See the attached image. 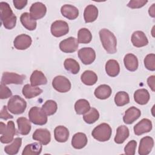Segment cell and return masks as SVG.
I'll return each instance as SVG.
<instances>
[{"label":"cell","instance_id":"32","mask_svg":"<svg viewBox=\"0 0 155 155\" xmlns=\"http://www.w3.org/2000/svg\"><path fill=\"white\" fill-rule=\"evenodd\" d=\"M81 80L85 85L91 86L97 82V76L91 70H86L81 74Z\"/></svg>","mask_w":155,"mask_h":155},{"label":"cell","instance_id":"26","mask_svg":"<svg viewBox=\"0 0 155 155\" xmlns=\"http://www.w3.org/2000/svg\"><path fill=\"white\" fill-rule=\"evenodd\" d=\"M22 93L25 98L31 99L41 94L42 93V90L30 84H25L23 87Z\"/></svg>","mask_w":155,"mask_h":155},{"label":"cell","instance_id":"35","mask_svg":"<svg viewBox=\"0 0 155 155\" xmlns=\"http://www.w3.org/2000/svg\"><path fill=\"white\" fill-rule=\"evenodd\" d=\"M90 105L88 101L85 99L78 100L74 104V110L78 114L81 115L86 113L90 109Z\"/></svg>","mask_w":155,"mask_h":155},{"label":"cell","instance_id":"24","mask_svg":"<svg viewBox=\"0 0 155 155\" xmlns=\"http://www.w3.org/2000/svg\"><path fill=\"white\" fill-rule=\"evenodd\" d=\"M30 81L31 85L34 87L45 85L47 83V79L45 76L39 70H35L33 71L30 76Z\"/></svg>","mask_w":155,"mask_h":155},{"label":"cell","instance_id":"23","mask_svg":"<svg viewBox=\"0 0 155 155\" xmlns=\"http://www.w3.org/2000/svg\"><path fill=\"white\" fill-rule=\"evenodd\" d=\"M124 63L127 70L130 71H136L139 65V62L137 57L132 53H128L124 56Z\"/></svg>","mask_w":155,"mask_h":155},{"label":"cell","instance_id":"11","mask_svg":"<svg viewBox=\"0 0 155 155\" xmlns=\"http://www.w3.org/2000/svg\"><path fill=\"white\" fill-rule=\"evenodd\" d=\"M47 13L46 6L41 2L33 3L30 8V15L34 20H38L44 18Z\"/></svg>","mask_w":155,"mask_h":155},{"label":"cell","instance_id":"5","mask_svg":"<svg viewBox=\"0 0 155 155\" xmlns=\"http://www.w3.org/2000/svg\"><path fill=\"white\" fill-rule=\"evenodd\" d=\"M28 117L31 122L37 125H44L47 124V115L42 108L38 107H33L28 112Z\"/></svg>","mask_w":155,"mask_h":155},{"label":"cell","instance_id":"27","mask_svg":"<svg viewBox=\"0 0 155 155\" xmlns=\"http://www.w3.org/2000/svg\"><path fill=\"white\" fill-rule=\"evenodd\" d=\"M150 98L148 91L145 88L137 90L134 93V99L139 105H145Z\"/></svg>","mask_w":155,"mask_h":155},{"label":"cell","instance_id":"10","mask_svg":"<svg viewBox=\"0 0 155 155\" xmlns=\"http://www.w3.org/2000/svg\"><path fill=\"white\" fill-rule=\"evenodd\" d=\"M79 42L74 37H69L59 43V48L64 53H73L78 50Z\"/></svg>","mask_w":155,"mask_h":155},{"label":"cell","instance_id":"29","mask_svg":"<svg viewBox=\"0 0 155 155\" xmlns=\"http://www.w3.org/2000/svg\"><path fill=\"white\" fill-rule=\"evenodd\" d=\"M130 131L128 127L125 125H120L116 130V134L114 140L117 144L123 143L129 137Z\"/></svg>","mask_w":155,"mask_h":155},{"label":"cell","instance_id":"37","mask_svg":"<svg viewBox=\"0 0 155 155\" xmlns=\"http://www.w3.org/2000/svg\"><path fill=\"white\" fill-rule=\"evenodd\" d=\"M99 118V113L95 108H90V109L84 114L83 119L88 124H92L96 122Z\"/></svg>","mask_w":155,"mask_h":155},{"label":"cell","instance_id":"36","mask_svg":"<svg viewBox=\"0 0 155 155\" xmlns=\"http://www.w3.org/2000/svg\"><path fill=\"white\" fill-rule=\"evenodd\" d=\"M64 68L66 70L73 74H76L80 70V65L79 63L74 59L68 58L64 61Z\"/></svg>","mask_w":155,"mask_h":155},{"label":"cell","instance_id":"19","mask_svg":"<svg viewBox=\"0 0 155 155\" xmlns=\"http://www.w3.org/2000/svg\"><path fill=\"white\" fill-rule=\"evenodd\" d=\"M88 139L85 134L84 133L79 132L74 134L73 136L71 139V145L72 147L78 150L82 149L84 148L87 144Z\"/></svg>","mask_w":155,"mask_h":155},{"label":"cell","instance_id":"18","mask_svg":"<svg viewBox=\"0 0 155 155\" xmlns=\"http://www.w3.org/2000/svg\"><path fill=\"white\" fill-rule=\"evenodd\" d=\"M131 41L133 45L136 47H142L148 44V40L145 34L142 31H136L131 35Z\"/></svg>","mask_w":155,"mask_h":155},{"label":"cell","instance_id":"43","mask_svg":"<svg viewBox=\"0 0 155 155\" xmlns=\"http://www.w3.org/2000/svg\"><path fill=\"white\" fill-rule=\"evenodd\" d=\"M12 92L10 88L3 83H1L0 85V99H5L11 97Z\"/></svg>","mask_w":155,"mask_h":155},{"label":"cell","instance_id":"7","mask_svg":"<svg viewBox=\"0 0 155 155\" xmlns=\"http://www.w3.org/2000/svg\"><path fill=\"white\" fill-rule=\"evenodd\" d=\"M50 30L53 36L59 38L68 33L69 26L67 22L62 20H57L51 24Z\"/></svg>","mask_w":155,"mask_h":155},{"label":"cell","instance_id":"48","mask_svg":"<svg viewBox=\"0 0 155 155\" xmlns=\"http://www.w3.org/2000/svg\"><path fill=\"white\" fill-rule=\"evenodd\" d=\"M154 6H155V4H153L149 8V10H148V13L150 15V16L153 17V18H154L155 17V8H154Z\"/></svg>","mask_w":155,"mask_h":155},{"label":"cell","instance_id":"12","mask_svg":"<svg viewBox=\"0 0 155 155\" xmlns=\"http://www.w3.org/2000/svg\"><path fill=\"white\" fill-rule=\"evenodd\" d=\"M32 138L33 140L40 142L42 145H46L51 140V134L46 128H38L33 133Z\"/></svg>","mask_w":155,"mask_h":155},{"label":"cell","instance_id":"33","mask_svg":"<svg viewBox=\"0 0 155 155\" xmlns=\"http://www.w3.org/2000/svg\"><path fill=\"white\" fill-rule=\"evenodd\" d=\"M42 147L41 143L34 142L27 145L24 148L22 155H39L42 151Z\"/></svg>","mask_w":155,"mask_h":155},{"label":"cell","instance_id":"3","mask_svg":"<svg viewBox=\"0 0 155 155\" xmlns=\"http://www.w3.org/2000/svg\"><path fill=\"white\" fill-rule=\"evenodd\" d=\"M111 133L112 130L110 125L107 123H102L93 130L91 135L97 141L106 142L110 139Z\"/></svg>","mask_w":155,"mask_h":155},{"label":"cell","instance_id":"6","mask_svg":"<svg viewBox=\"0 0 155 155\" xmlns=\"http://www.w3.org/2000/svg\"><path fill=\"white\" fill-rule=\"evenodd\" d=\"M52 86L59 93H66L70 90L71 84L70 80L63 76H56L52 81Z\"/></svg>","mask_w":155,"mask_h":155},{"label":"cell","instance_id":"9","mask_svg":"<svg viewBox=\"0 0 155 155\" xmlns=\"http://www.w3.org/2000/svg\"><path fill=\"white\" fill-rule=\"evenodd\" d=\"M78 57L85 65L92 64L96 59V53L91 47H84L78 51Z\"/></svg>","mask_w":155,"mask_h":155},{"label":"cell","instance_id":"28","mask_svg":"<svg viewBox=\"0 0 155 155\" xmlns=\"http://www.w3.org/2000/svg\"><path fill=\"white\" fill-rule=\"evenodd\" d=\"M105 71L110 77H116L120 73V66L114 59H110L105 64Z\"/></svg>","mask_w":155,"mask_h":155},{"label":"cell","instance_id":"13","mask_svg":"<svg viewBox=\"0 0 155 155\" xmlns=\"http://www.w3.org/2000/svg\"><path fill=\"white\" fill-rule=\"evenodd\" d=\"M31 43V38L25 34H21L17 36L13 41V45L15 48L20 50L27 49L30 47Z\"/></svg>","mask_w":155,"mask_h":155},{"label":"cell","instance_id":"30","mask_svg":"<svg viewBox=\"0 0 155 155\" xmlns=\"http://www.w3.org/2000/svg\"><path fill=\"white\" fill-rule=\"evenodd\" d=\"M20 21L22 25L28 30L33 31L36 28L37 22L35 20L31 18L29 13H23L20 17Z\"/></svg>","mask_w":155,"mask_h":155},{"label":"cell","instance_id":"2","mask_svg":"<svg viewBox=\"0 0 155 155\" xmlns=\"http://www.w3.org/2000/svg\"><path fill=\"white\" fill-rule=\"evenodd\" d=\"M99 37L105 50L109 54H114L117 51V39L114 35L107 28L99 31Z\"/></svg>","mask_w":155,"mask_h":155},{"label":"cell","instance_id":"14","mask_svg":"<svg viewBox=\"0 0 155 155\" xmlns=\"http://www.w3.org/2000/svg\"><path fill=\"white\" fill-rule=\"evenodd\" d=\"M152 127L151 121L148 119L143 118L134 126V133L136 135L140 136L150 132L152 130Z\"/></svg>","mask_w":155,"mask_h":155},{"label":"cell","instance_id":"42","mask_svg":"<svg viewBox=\"0 0 155 155\" xmlns=\"http://www.w3.org/2000/svg\"><path fill=\"white\" fill-rule=\"evenodd\" d=\"M137 142L134 140L129 141L124 147L125 154L127 155H134L136 152Z\"/></svg>","mask_w":155,"mask_h":155},{"label":"cell","instance_id":"40","mask_svg":"<svg viewBox=\"0 0 155 155\" xmlns=\"http://www.w3.org/2000/svg\"><path fill=\"white\" fill-rule=\"evenodd\" d=\"M41 108L47 116H51L56 112L58 110V105L53 100H47L42 105Z\"/></svg>","mask_w":155,"mask_h":155},{"label":"cell","instance_id":"25","mask_svg":"<svg viewBox=\"0 0 155 155\" xmlns=\"http://www.w3.org/2000/svg\"><path fill=\"white\" fill-rule=\"evenodd\" d=\"M112 93L111 88L107 84L99 85L94 90V94L99 99L104 100L108 98Z\"/></svg>","mask_w":155,"mask_h":155},{"label":"cell","instance_id":"45","mask_svg":"<svg viewBox=\"0 0 155 155\" xmlns=\"http://www.w3.org/2000/svg\"><path fill=\"white\" fill-rule=\"evenodd\" d=\"M28 1L27 0H13V3L15 7L18 10H21L24 8Z\"/></svg>","mask_w":155,"mask_h":155},{"label":"cell","instance_id":"49","mask_svg":"<svg viewBox=\"0 0 155 155\" xmlns=\"http://www.w3.org/2000/svg\"><path fill=\"white\" fill-rule=\"evenodd\" d=\"M6 127H7V125L4 123H3L2 122H0V133H1V134H2L4 133L5 130L6 128Z\"/></svg>","mask_w":155,"mask_h":155},{"label":"cell","instance_id":"15","mask_svg":"<svg viewBox=\"0 0 155 155\" xmlns=\"http://www.w3.org/2000/svg\"><path fill=\"white\" fill-rule=\"evenodd\" d=\"M16 134V128L13 121H8L6 128L0 137V140L2 143H8L13 140L14 136Z\"/></svg>","mask_w":155,"mask_h":155},{"label":"cell","instance_id":"46","mask_svg":"<svg viewBox=\"0 0 155 155\" xmlns=\"http://www.w3.org/2000/svg\"><path fill=\"white\" fill-rule=\"evenodd\" d=\"M0 117L2 119L4 120H7L8 119H13V116L11 114H10L8 111H7V108L5 105H4L1 111V114H0Z\"/></svg>","mask_w":155,"mask_h":155},{"label":"cell","instance_id":"38","mask_svg":"<svg viewBox=\"0 0 155 155\" xmlns=\"http://www.w3.org/2000/svg\"><path fill=\"white\" fill-rule=\"evenodd\" d=\"M92 39V34L86 28L79 29L78 33V41L81 44H88Z\"/></svg>","mask_w":155,"mask_h":155},{"label":"cell","instance_id":"16","mask_svg":"<svg viewBox=\"0 0 155 155\" xmlns=\"http://www.w3.org/2000/svg\"><path fill=\"white\" fill-rule=\"evenodd\" d=\"M154 147V140L150 136L142 137L140 140L138 153L140 155H147Z\"/></svg>","mask_w":155,"mask_h":155},{"label":"cell","instance_id":"4","mask_svg":"<svg viewBox=\"0 0 155 155\" xmlns=\"http://www.w3.org/2000/svg\"><path fill=\"white\" fill-rule=\"evenodd\" d=\"M27 108L26 101L18 95L12 96L7 103L8 111L14 114H22Z\"/></svg>","mask_w":155,"mask_h":155},{"label":"cell","instance_id":"20","mask_svg":"<svg viewBox=\"0 0 155 155\" xmlns=\"http://www.w3.org/2000/svg\"><path fill=\"white\" fill-rule=\"evenodd\" d=\"M61 12L63 16L69 20H74L79 16V10L78 8L70 4H65L62 6Z\"/></svg>","mask_w":155,"mask_h":155},{"label":"cell","instance_id":"17","mask_svg":"<svg viewBox=\"0 0 155 155\" xmlns=\"http://www.w3.org/2000/svg\"><path fill=\"white\" fill-rule=\"evenodd\" d=\"M140 115L141 111L139 108L135 107H131L125 112L123 117L124 122L126 124H132L139 118Z\"/></svg>","mask_w":155,"mask_h":155},{"label":"cell","instance_id":"31","mask_svg":"<svg viewBox=\"0 0 155 155\" xmlns=\"http://www.w3.org/2000/svg\"><path fill=\"white\" fill-rule=\"evenodd\" d=\"M18 133L20 134L27 135L31 131V125L30 122L25 117H20L17 119Z\"/></svg>","mask_w":155,"mask_h":155},{"label":"cell","instance_id":"41","mask_svg":"<svg viewBox=\"0 0 155 155\" xmlns=\"http://www.w3.org/2000/svg\"><path fill=\"white\" fill-rule=\"evenodd\" d=\"M143 62L147 70L152 71L155 70V54L154 53L147 54L144 58Z\"/></svg>","mask_w":155,"mask_h":155},{"label":"cell","instance_id":"34","mask_svg":"<svg viewBox=\"0 0 155 155\" xmlns=\"http://www.w3.org/2000/svg\"><path fill=\"white\" fill-rule=\"evenodd\" d=\"M22 145V138L21 137H16L13 139V142L5 147L4 151L5 153L9 155H15L16 154Z\"/></svg>","mask_w":155,"mask_h":155},{"label":"cell","instance_id":"39","mask_svg":"<svg viewBox=\"0 0 155 155\" xmlns=\"http://www.w3.org/2000/svg\"><path fill=\"white\" fill-rule=\"evenodd\" d=\"M114 102L118 107H122L130 102V97L128 94L123 91L117 92L114 96Z\"/></svg>","mask_w":155,"mask_h":155},{"label":"cell","instance_id":"21","mask_svg":"<svg viewBox=\"0 0 155 155\" xmlns=\"http://www.w3.org/2000/svg\"><path fill=\"white\" fill-rule=\"evenodd\" d=\"M98 16V9L94 5L90 4L87 5L84 12V18L86 23H90L95 21Z\"/></svg>","mask_w":155,"mask_h":155},{"label":"cell","instance_id":"47","mask_svg":"<svg viewBox=\"0 0 155 155\" xmlns=\"http://www.w3.org/2000/svg\"><path fill=\"white\" fill-rule=\"evenodd\" d=\"M154 82H155V76L154 75L150 76L148 77L147 79V84L150 88L153 91H155V85H154Z\"/></svg>","mask_w":155,"mask_h":155},{"label":"cell","instance_id":"8","mask_svg":"<svg viewBox=\"0 0 155 155\" xmlns=\"http://www.w3.org/2000/svg\"><path fill=\"white\" fill-rule=\"evenodd\" d=\"M25 76L24 74H19L13 72H4L2 75L1 83L5 85L8 84H22Z\"/></svg>","mask_w":155,"mask_h":155},{"label":"cell","instance_id":"1","mask_svg":"<svg viewBox=\"0 0 155 155\" xmlns=\"http://www.w3.org/2000/svg\"><path fill=\"white\" fill-rule=\"evenodd\" d=\"M0 15L1 23L6 29L11 30L15 27L17 18L8 3L0 2Z\"/></svg>","mask_w":155,"mask_h":155},{"label":"cell","instance_id":"44","mask_svg":"<svg viewBox=\"0 0 155 155\" xmlns=\"http://www.w3.org/2000/svg\"><path fill=\"white\" fill-rule=\"evenodd\" d=\"M147 2L148 1L145 0H131L129 1L127 6L133 9L139 8L143 7Z\"/></svg>","mask_w":155,"mask_h":155},{"label":"cell","instance_id":"22","mask_svg":"<svg viewBox=\"0 0 155 155\" xmlns=\"http://www.w3.org/2000/svg\"><path fill=\"white\" fill-rule=\"evenodd\" d=\"M69 131L67 128L64 126L59 125L56 127L54 130V136L55 140L61 143L67 141L69 137Z\"/></svg>","mask_w":155,"mask_h":155}]
</instances>
